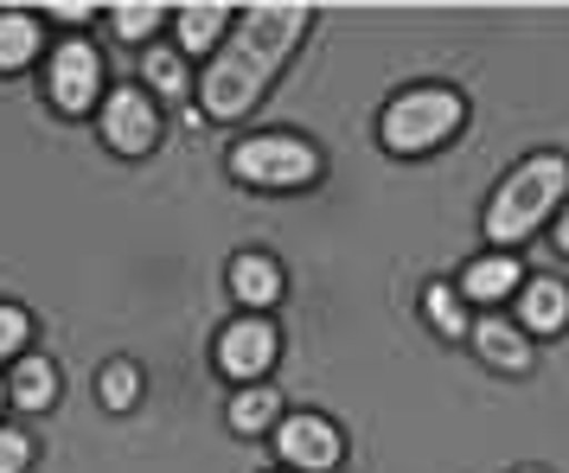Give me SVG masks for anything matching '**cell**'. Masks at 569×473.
<instances>
[{
  "label": "cell",
  "instance_id": "cell-9",
  "mask_svg": "<svg viewBox=\"0 0 569 473\" xmlns=\"http://www.w3.org/2000/svg\"><path fill=\"white\" fill-rule=\"evenodd\" d=\"M467 345L480 352V365L506 371V378H531V365H538L531 333H525L518 320H506V314H480L473 326H467Z\"/></svg>",
  "mask_w": 569,
  "mask_h": 473
},
{
  "label": "cell",
  "instance_id": "cell-11",
  "mask_svg": "<svg viewBox=\"0 0 569 473\" xmlns=\"http://www.w3.org/2000/svg\"><path fill=\"white\" fill-rule=\"evenodd\" d=\"M518 308V326L525 333H563L569 326V289L557 275H525V289L512 294Z\"/></svg>",
  "mask_w": 569,
  "mask_h": 473
},
{
  "label": "cell",
  "instance_id": "cell-1",
  "mask_svg": "<svg viewBox=\"0 0 569 473\" xmlns=\"http://www.w3.org/2000/svg\"><path fill=\"white\" fill-rule=\"evenodd\" d=\"M308 27H313L308 0H257V7H243L237 27L224 32V46L211 52L206 78H199V109L192 115L243 122L269 97V83L288 71V58L308 39Z\"/></svg>",
  "mask_w": 569,
  "mask_h": 473
},
{
  "label": "cell",
  "instance_id": "cell-10",
  "mask_svg": "<svg viewBox=\"0 0 569 473\" xmlns=\"http://www.w3.org/2000/svg\"><path fill=\"white\" fill-rule=\"evenodd\" d=\"M288 289V275L282 263L269 256V250H243V256H231V294L250 308V314H269L276 301H282Z\"/></svg>",
  "mask_w": 569,
  "mask_h": 473
},
{
  "label": "cell",
  "instance_id": "cell-4",
  "mask_svg": "<svg viewBox=\"0 0 569 473\" xmlns=\"http://www.w3.org/2000/svg\"><path fill=\"white\" fill-rule=\"evenodd\" d=\"M320 173H327V160H320V148H313L308 134L269 129V134H243L231 148V180L262 185V192H301Z\"/></svg>",
  "mask_w": 569,
  "mask_h": 473
},
{
  "label": "cell",
  "instance_id": "cell-8",
  "mask_svg": "<svg viewBox=\"0 0 569 473\" xmlns=\"http://www.w3.org/2000/svg\"><path fill=\"white\" fill-rule=\"evenodd\" d=\"M276 454H282L295 473H333L339 461H346V435H339L327 416L301 410V416L276 422Z\"/></svg>",
  "mask_w": 569,
  "mask_h": 473
},
{
  "label": "cell",
  "instance_id": "cell-21",
  "mask_svg": "<svg viewBox=\"0 0 569 473\" xmlns=\"http://www.w3.org/2000/svg\"><path fill=\"white\" fill-rule=\"evenodd\" d=\"M32 340V314L20 301H0V359H20Z\"/></svg>",
  "mask_w": 569,
  "mask_h": 473
},
{
  "label": "cell",
  "instance_id": "cell-25",
  "mask_svg": "<svg viewBox=\"0 0 569 473\" xmlns=\"http://www.w3.org/2000/svg\"><path fill=\"white\" fill-rule=\"evenodd\" d=\"M518 473H543V467H518Z\"/></svg>",
  "mask_w": 569,
  "mask_h": 473
},
{
  "label": "cell",
  "instance_id": "cell-13",
  "mask_svg": "<svg viewBox=\"0 0 569 473\" xmlns=\"http://www.w3.org/2000/svg\"><path fill=\"white\" fill-rule=\"evenodd\" d=\"M7 403L27 410V416H39V410L58 403V365L46 352H20L13 359V371H7Z\"/></svg>",
  "mask_w": 569,
  "mask_h": 473
},
{
  "label": "cell",
  "instance_id": "cell-20",
  "mask_svg": "<svg viewBox=\"0 0 569 473\" xmlns=\"http://www.w3.org/2000/svg\"><path fill=\"white\" fill-rule=\"evenodd\" d=\"M97 396H103V410H134V396H141L134 359H109V365L97 371Z\"/></svg>",
  "mask_w": 569,
  "mask_h": 473
},
{
  "label": "cell",
  "instance_id": "cell-12",
  "mask_svg": "<svg viewBox=\"0 0 569 473\" xmlns=\"http://www.w3.org/2000/svg\"><path fill=\"white\" fill-rule=\"evenodd\" d=\"M518 289H525V269H518V256H506V250L473 256V263L461 269V282H455L461 301H512Z\"/></svg>",
  "mask_w": 569,
  "mask_h": 473
},
{
  "label": "cell",
  "instance_id": "cell-22",
  "mask_svg": "<svg viewBox=\"0 0 569 473\" xmlns=\"http://www.w3.org/2000/svg\"><path fill=\"white\" fill-rule=\"evenodd\" d=\"M32 467V435L27 429H0V473H27Z\"/></svg>",
  "mask_w": 569,
  "mask_h": 473
},
{
  "label": "cell",
  "instance_id": "cell-19",
  "mask_svg": "<svg viewBox=\"0 0 569 473\" xmlns=\"http://www.w3.org/2000/svg\"><path fill=\"white\" fill-rule=\"evenodd\" d=\"M160 27H173V13H167V7H109V32H116L122 46L154 39Z\"/></svg>",
  "mask_w": 569,
  "mask_h": 473
},
{
  "label": "cell",
  "instance_id": "cell-18",
  "mask_svg": "<svg viewBox=\"0 0 569 473\" xmlns=\"http://www.w3.org/2000/svg\"><path fill=\"white\" fill-rule=\"evenodd\" d=\"M422 314H429V326H436L441 340H467V301L455 294V282H429L422 289Z\"/></svg>",
  "mask_w": 569,
  "mask_h": 473
},
{
  "label": "cell",
  "instance_id": "cell-17",
  "mask_svg": "<svg viewBox=\"0 0 569 473\" xmlns=\"http://www.w3.org/2000/svg\"><path fill=\"white\" fill-rule=\"evenodd\" d=\"M141 90H154L160 97H192V78H186V58L173 46H154V52L141 58Z\"/></svg>",
  "mask_w": 569,
  "mask_h": 473
},
{
  "label": "cell",
  "instance_id": "cell-3",
  "mask_svg": "<svg viewBox=\"0 0 569 473\" xmlns=\"http://www.w3.org/2000/svg\"><path fill=\"white\" fill-rule=\"evenodd\" d=\"M467 129V97L455 83H410L397 90L378 115V141H385L397 160H416V154H436L441 141H455Z\"/></svg>",
  "mask_w": 569,
  "mask_h": 473
},
{
  "label": "cell",
  "instance_id": "cell-16",
  "mask_svg": "<svg viewBox=\"0 0 569 473\" xmlns=\"http://www.w3.org/2000/svg\"><path fill=\"white\" fill-rule=\"evenodd\" d=\"M282 422V391L276 384H243L231 396V429L237 435H262V429H276Z\"/></svg>",
  "mask_w": 569,
  "mask_h": 473
},
{
  "label": "cell",
  "instance_id": "cell-5",
  "mask_svg": "<svg viewBox=\"0 0 569 473\" xmlns=\"http://www.w3.org/2000/svg\"><path fill=\"white\" fill-rule=\"evenodd\" d=\"M46 97L58 103V115H90L97 97H103V52H97L90 39H64V46H52Z\"/></svg>",
  "mask_w": 569,
  "mask_h": 473
},
{
  "label": "cell",
  "instance_id": "cell-26",
  "mask_svg": "<svg viewBox=\"0 0 569 473\" xmlns=\"http://www.w3.org/2000/svg\"><path fill=\"white\" fill-rule=\"evenodd\" d=\"M0 403H7V384H0Z\"/></svg>",
  "mask_w": 569,
  "mask_h": 473
},
{
  "label": "cell",
  "instance_id": "cell-24",
  "mask_svg": "<svg viewBox=\"0 0 569 473\" xmlns=\"http://www.w3.org/2000/svg\"><path fill=\"white\" fill-rule=\"evenodd\" d=\"M557 250L569 256V199H563V211H557Z\"/></svg>",
  "mask_w": 569,
  "mask_h": 473
},
{
  "label": "cell",
  "instance_id": "cell-15",
  "mask_svg": "<svg viewBox=\"0 0 569 473\" xmlns=\"http://www.w3.org/2000/svg\"><path fill=\"white\" fill-rule=\"evenodd\" d=\"M46 46V32L32 13H0V78H13V71H27L32 58Z\"/></svg>",
  "mask_w": 569,
  "mask_h": 473
},
{
  "label": "cell",
  "instance_id": "cell-6",
  "mask_svg": "<svg viewBox=\"0 0 569 473\" xmlns=\"http://www.w3.org/2000/svg\"><path fill=\"white\" fill-rule=\"evenodd\" d=\"M103 148H116L122 160H141L160 148V103L141 83H122L103 97Z\"/></svg>",
  "mask_w": 569,
  "mask_h": 473
},
{
  "label": "cell",
  "instance_id": "cell-14",
  "mask_svg": "<svg viewBox=\"0 0 569 473\" xmlns=\"http://www.w3.org/2000/svg\"><path fill=\"white\" fill-rule=\"evenodd\" d=\"M237 27V13L231 7H218V0H206V7H180V13H173V52H218V46H224V32Z\"/></svg>",
  "mask_w": 569,
  "mask_h": 473
},
{
  "label": "cell",
  "instance_id": "cell-7",
  "mask_svg": "<svg viewBox=\"0 0 569 473\" xmlns=\"http://www.w3.org/2000/svg\"><path fill=\"white\" fill-rule=\"evenodd\" d=\"M282 359V333L269 326V314H243L218 333V371L237 378V384H262Z\"/></svg>",
  "mask_w": 569,
  "mask_h": 473
},
{
  "label": "cell",
  "instance_id": "cell-23",
  "mask_svg": "<svg viewBox=\"0 0 569 473\" xmlns=\"http://www.w3.org/2000/svg\"><path fill=\"white\" fill-rule=\"evenodd\" d=\"M90 13H97V7H78V0H58V7H52V20H58V27H83Z\"/></svg>",
  "mask_w": 569,
  "mask_h": 473
},
{
  "label": "cell",
  "instance_id": "cell-2",
  "mask_svg": "<svg viewBox=\"0 0 569 473\" xmlns=\"http://www.w3.org/2000/svg\"><path fill=\"white\" fill-rule=\"evenodd\" d=\"M563 199H569V154L543 148V154L518 160L512 173L492 185L487 211H480V231H487L492 250L518 256V243H531V236L563 211Z\"/></svg>",
  "mask_w": 569,
  "mask_h": 473
}]
</instances>
